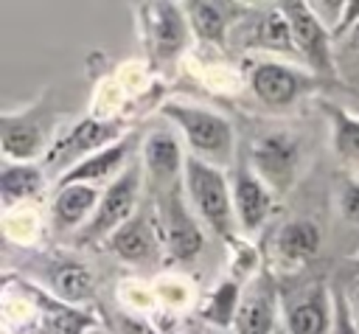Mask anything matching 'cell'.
<instances>
[{
    "instance_id": "7402d4cb",
    "label": "cell",
    "mask_w": 359,
    "mask_h": 334,
    "mask_svg": "<svg viewBox=\"0 0 359 334\" xmlns=\"http://www.w3.org/2000/svg\"><path fill=\"white\" fill-rule=\"evenodd\" d=\"M323 112L328 118L331 149H334L337 160L345 163L348 168L359 171V115L339 104H331V101H323Z\"/></svg>"
},
{
    "instance_id": "4316f807",
    "label": "cell",
    "mask_w": 359,
    "mask_h": 334,
    "mask_svg": "<svg viewBox=\"0 0 359 334\" xmlns=\"http://www.w3.org/2000/svg\"><path fill=\"white\" fill-rule=\"evenodd\" d=\"M356 22H359V0H348V3L342 6V20H339L334 36H345Z\"/></svg>"
},
{
    "instance_id": "9a60e30c",
    "label": "cell",
    "mask_w": 359,
    "mask_h": 334,
    "mask_svg": "<svg viewBox=\"0 0 359 334\" xmlns=\"http://www.w3.org/2000/svg\"><path fill=\"white\" fill-rule=\"evenodd\" d=\"M334 323V292L320 278L289 306H283L286 334H328Z\"/></svg>"
},
{
    "instance_id": "3957f363",
    "label": "cell",
    "mask_w": 359,
    "mask_h": 334,
    "mask_svg": "<svg viewBox=\"0 0 359 334\" xmlns=\"http://www.w3.org/2000/svg\"><path fill=\"white\" fill-rule=\"evenodd\" d=\"M56 115L50 101L42 95L39 101L22 109H3L0 112V146L3 160L11 163H36L48 154V135Z\"/></svg>"
},
{
    "instance_id": "7a4b0ae2",
    "label": "cell",
    "mask_w": 359,
    "mask_h": 334,
    "mask_svg": "<svg viewBox=\"0 0 359 334\" xmlns=\"http://www.w3.org/2000/svg\"><path fill=\"white\" fill-rule=\"evenodd\" d=\"M182 194L188 205L194 208V213L216 236L233 241V233L238 225H236V211H233V188H230V177L224 174V168L188 154L185 171H182Z\"/></svg>"
},
{
    "instance_id": "484cf974",
    "label": "cell",
    "mask_w": 359,
    "mask_h": 334,
    "mask_svg": "<svg viewBox=\"0 0 359 334\" xmlns=\"http://www.w3.org/2000/svg\"><path fill=\"white\" fill-rule=\"evenodd\" d=\"M328 334H359V326H356V317L351 312L348 295L339 292V289L334 292V323H331Z\"/></svg>"
},
{
    "instance_id": "8fae6325",
    "label": "cell",
    "mask_w": 359,
    "mask_h": 334,
    "mask_svg": "<svg viewBox=\"0 0 359 334\" xmlns=\"http://www.w3.org/2000/svg\"><path fill=\"white\" fill-rule=\"evenodd\" d=\"M230 188H233V211H236L238 230L247 236H255L272 216L278 205V194L250 168V163H241L233 168Z\"/></svg>"
},
{
    "instance_id": "603a6c76",
    "label": "cell",
    "mask_w": 359,
    "mask_h": 334,
    "mask_svg": "<svg viewBox=\"0 0 359 334\" xmlns=\"http://www.w3.org/2000/svg\"><path fill=\"white\" fill-rule=\"evenodd\" d=\"M241 295H244V286L241 281H236L233 275L230 278H222L202 300V320L208 323V328H233L236 323V314H238V306H241Z\"/></svg>"
},
{
    "instance_id": "e0dca14e",
    "label": "cell",
    "mask_w": 359,
    "mask_h": 334,
    "mask_svg": "<svg viewBox=\"0 0 359 334\" xmlns=\"http://www.w3.org/2000/svg\"><path fill=\"white\" fill-rule=\"evenodd\" d=\"M137 146L135 135H123L121 140H115L112 146L90 154L87 160H81L79 166H73L70 171L59 174L56 185H67V182H87V185H98L104 180H115L129 168V154Z\"/></svg>"
},
{
    "instance_id": "4fadbf2b",
    "label": "cell",
    "mask_w": 359,
    "mask_h": 334,
    "mask_svg": "<svg viewBox=\"0 0 359 334\" xmlns=\"http://www.w3.org/2000/svg\"><path fill=\"white\" fill-rule=\"evenodd\" d=\"M182 185L174 188L171 194H165L163 208H160V236H163V250L177 258V261H191L205 239H202V227H199V216L194 213V208L180 196Z\"/></svg>"
},
{
    "instance_id": "277c9868",
    "label": "cell",
    "mask_w": 359,
    "mask_h": 334,
    "mask_svg": "<svg viewBox=\"0 0 359 334\" xmlns=\"http://www.w3.org/2000/svg\"><path fill=\"white\" fill-rule=\"evenodd\" d=\"M137 31L149 59L157 65L174 62L194 36L182 3H140Z\"/></svg>"
},
{
    "instance_id": "30bf717a",
    "label": "cell",
    "mask_w": 359,
    "mask_h": 334,
    "mask_svg": "<svg viewBox=\"0 0 359 334\" xmlns=\"http://www.w3.org/2000/svg\"><path fill=\"white\" fill-rule=\"evenodd\" d=\"M185 160H188V149H185V143L174 126L171 129H151L143 135L140 166L157 182L163 196L182 185Z\"/></svg>"
},
{
    "instance_id": "52a82bcc",
    "label": "cell",
    "mask_w": 359,
    "mask_h": 334,
    "mask_svg": "<svg viewBox=\"0 0 359 334\" xmlns=\"http://www.w3.org/2000/svg\"><path fill=\"white\" fill-rule=\"evenodd\" d=\"M317 76L297 62L289 65L283 59H250L247 65V84L252 95L266 107H292L297 104L311 87Z\"/></svg>"
},
{
    "instance_id": "7c38bea8",
    "label": "cell",
    "mask_w": 359,
    "mask_h": 334,
    "mask_svg": "<svg viewBox=\"0 0 359 334\" xmlns=\"http://www.w3.org/2000/svg\"><path fill=\"white\" fill-rule=\"evenodd\" d=\"M280 317H283V300L278 295L275 278L261 269L252 281H247L233 331L236 334H275L280 328L278 326Z\"/></svg>"
},
{
    "instance_id": "44dd1931",
    "label": "cell",
    "mask_w": 359,
    "mask_h": 334,
    "mask_svg": "<svg viewBox=\"0 0 359 334\" xmlns=\"http://www.w3.org/2000/svg\"><path fill=\"white\" fill-rule=\"evenodd\" d=\"M42 191H45V166H39V163H11V160H3L0 194H3L6 211H11L14 205L22 208L25 202L36 199Z\"/></svg>"
},
{
    "instance_id": "cb8c5ba5",
    "label": "cell",
    "mask_w": 359,
    "mask_h": 334,
    "mask_svg": "<svg viewBox=\"0 0 359 334\" xmlns=\"http://www.w3.org/2000/svg\"><path fill=\"white\" fill-rule=\"evenodd\" d=\"M53 286H56V292H59L65 300H81V298H87V292H90V286H93V278H90V272H87L84 267L67 261V264L53 275Z\"/></svg>"
},
{
    "instance_id": "1f68e13d",
    "label": "cell",
    "mask_w": 359,
    "mask_h": 334,
    "mask_svg": "<svg viewBox=\"0 0 359 334\" xmlns=\"http://www.w3.org/2000/svg\"><path fill=\"white\" fill-rule=\"evenodd\" d=\"M275 334H286V331H283V326H280V328H278V331H275Z\"/></svg>"
},
{
    "instance_id": "d6986e66",
    "label": "cell",
    "mask_w": 359,
    "mask_h": 334,
    "mask_svg": "<svg viewBox=\"0 0 359 334\" xmlns=\"http://www.w3.org/2000/svg\"><path fill=\"white\" fill-rule=\"evenodd\" d=\"M101 199L98 185H87V182H67V185H56L53 202H50V222L56 230H67V233H79L90 216L95 213Z\"/></svg>"
},
{
    "instance_id": "ffe728a7",
    "label": "cell",
    "mask_w": 359,
    "mask_h": 334,
    "mask_svg": "<svg viewBox=\"0 0 359 334\" xmlns=\"http://www.w3.org/2000/svg\"><path fill=\"white\" fill-rule=\"evenodd\" d=\"M191 31L194 36L210 42V45H222L227 39V34L247 17L250 6L241 3H208V0H194V3H182Z\"/></svg>"
},
{
    "instance_id": "9c48e42d",
    "label": "cell",
    "mask_w": 359,
    "mask_h": 334,
    "mask_svg": "<svg viewBox=\"0 0 359 334\" xmlns=\"http://www.w3.org/2000/svg\"><path fill=\"white\" fill-rule=\"evenodd\" d=\"M289 25H292V36L300 53V62L323 79H334L337 76V62H334V34L328 31V25L314 14L311 3L294 0V3H280Z\"/></svg>"
},
{
    "instance_id": "4dcf8cb0",
    "label": "cell",
    "mask_w": 359,
    "mask_h": 334,
    "mask_svg": "<svg viewBox=\"0 0 359 334\" xmlns=\"http://www.w3.org/2000/svg\"><path fill=\"white\" fill-rule=\"evenodd\" d=\"M351 261H353V267H356V275H359V253H356V255H353Z\"/></svg>"
},
{
    "instance_id": "f546056e",
    "label": "cell",
    "mask_w": 359,
    "mask_h": 334,
    "mask_svg": "<svg viewBox=\"0 0 359 334\" xmlns=\"http://www.w3.org/2000/svg\"><path fill=\"white\" fill-rule=\"evenodd\" d=\"M202 334H236L233 328H205Z\"/></svg>"
},
{
    "instance_id": "d4e9b609",
    "label": "cell",
    "mask_w": 359,
    "mask_h": 334,
    "mask_svg": "<svg viewBox=\"0 0 359 334\" xmlns=\"http://www.w3.org/2000/svg\"><path fill=\"white\" fill-rule=\"evenodd\" d=\"M337 208L339 216L351 225H359V177H351L342 182L339 196H337Z\"/></svg>"
},
{
    "instance_id": "5bb4252c",
    "label": "cell",
    "mask_w": 359,
    "mask_h": 334,
    "mask_svg": "<svg viewBox=\"0 0 359 334\" xmlns=\"http://www.w3.org/2000/svg\"><path fill=\"white\" fill-rule=\"evenodd\" d=\"M241 28V42L244 48L261 51V53H280V56H294L300 62L294 36H292V25L278 6H264L258 14H252V8L247 11V17L236 25Z\"/></svg>"
},
{
    "instance_id": "83f0119b",
    "label": "cell",
    "mask_w": 359,
    "mask_h": 334,
    "mask_svg": "<svg viewBox=\"0 0 359 334\" xmlns=\"http://www.w3.org/2000/svg\"><path fill=\"white\" fill-rule=\"evenodd\" d=\"M342 39H345V45H348L353 53H359V22H356V25H353Z\"/></svg>"
},
{
    "instance_id": "6da1fadb",
    "label": "cell",
    "mask_w": 359,
    "mask_h": 334,
    "mask_svg": "<svg viewBox=\"0 0 359 334\" xmlns=\"http://www.w3.org/2000/svg\"><path fill=\"white\" fill-rule=\"evenodd\" d=\"M160 115L180 132L188 154L213 163L219 168L233 160L236 129L222 112L188 98H168L160 104Z\"/></svg>"
},
{
    "instance_id": "8992f818",
    "label": "cell",
    "mask_w": 359,
    "mask_h": 334,
    "mask_svg": "<svg viewBox=\"0 0 359 334\" xmlns=\"http://www.w3.org/2000/svg\"><path fill=\"white\" fill-rule=\"evenodd\" d=\"M126 132L121 129V121H112V118H98V115H87L81 121H76L65 135H59L42 166L45 171H70L73 166H79L81 160H87L90 154L112 146L115 140H121Z\"/></svg>"
},
{
    "instance_id": "5b68a950",
    "label": "cell",
    "mask_w": 359,
    "mask_h": 334,
    "mask_svg": "<svg viewBox=\"0 0 359 334\" xmlns=\"http://www.w3.org/2000/svg\"><path fill=\"white\" fill-rule=\"evenodd\" d=\"M143 188V166L129 163V168L115 177L98 199L95 213L90 216V222L76 233L79 244H93V241H107L123 222H129L135 216L137 208V196Z\"/></svg>"
},
{
    "instance_id": "ac0fdd59",
    "label": "cell",
    "mask_w": 359,
    "mask_h": 334,
    "mask_svg": "<svg viewBox=\"0 0 359 334\" xmlns=\"http://www.w3.org/2000/svg\"><path fill=\"white\" fill-rule=\"evenodd\" d=\"M320 244H323V233L317 222L292 219L278 227L272 239V253L283 269H297V267H306L311 258H317Z\"/></svg>"
},
{
    "instance_id": "ba28073f",
    "label": "cell",
    "mask_w": 359,
    "mask_h": 334,
    "mask_svg": "<svg viewBox=\"0 0 359 334\" xmlns=\"http://www.w3.org/2000/svg\"><path fill=\"white\" fill-rule=\"evenodd\" d=\"M300 160H303L300 140L289 132H280V129L255 135V140L250 143V154H247L250 168L278 196L294 185V180L300 174Z\"/></svg>"
},
{
    "instance_id": "f1b7e54d",
    "label": "cell",
    "mask_w": 359,
    "mask_h": 334,
    "mask_svg": "<svg viewBox=\"0 0 359 334\" xmlns=\"http://www.w3.org/2000/svg\"><path fill=\"white\" fill-rule=\"evenodd\" d=\"M348 303H351V312H353V317H356V326H359V283H356V289L348 295Z\"/></svg>"
},
{
    "instance_id": "2e32d148",
    "label": "cell",
    "mask_w": 359,
    "mask_h": 334,
    "mask_svg": "<svg viewBox=\"0 0 359 334\" xmlns=\"http://www.w3.org/2000/svg\"><path fill=\"white\" fill-rule=\"evenodd\" d=\"M107 250L126 264H151L160 258L163 250L160 225L151 222L146 213H135L107 239Z\"/></svg>"
}]
</instances>
